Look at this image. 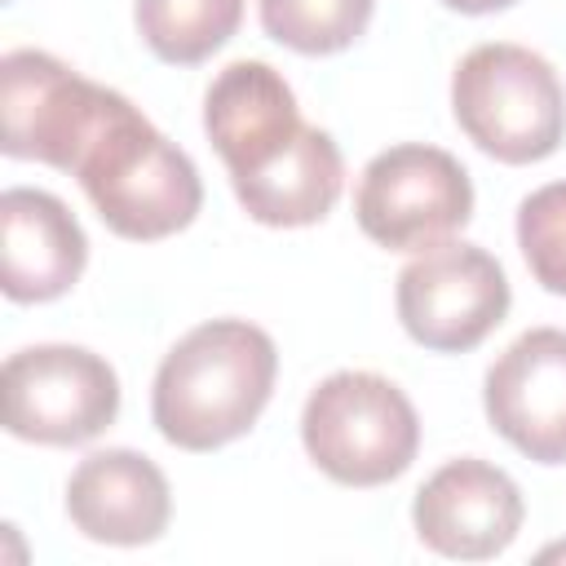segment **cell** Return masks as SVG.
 <instances>
[{"label": "cell", "mask_w": 566, "mask_h": 566, "mask_svg": "<svg viewBox=\"0 0 566 566\" xmlns=\"http://www.w3.org/2000/svg\"><path fill=\"white\" fill-rule=\"evenodd\" d=\"M517 248L535 283L566 296V181H548L517 203Z\"/></svg>", "instance_id": "cell-17"}, {"label": "cell", "mask_w": 566, "mask_h": 566, "mask_svg": "<svg viewBox=\"0 0 566 566\" xmlns=\"http://www.w3.org/2000/svg\"><path fill=\"white\" fill-rule=\"evenodd\" d=\"M71 172L106 230L133 243H155L186 230L203 203L195 159L115 88H106Z\"/></svg>", "instance_id": "cell-2"}, {"label": "cell", "mask_w": 566, "mask_h": 566, "mask_svg": "<svg viewBox=\"0 0 566 566\" xmlns=\"http://www.w3.org/2000/svg\"><path fill=\"white\" fill-rule=\"evenodd\" d=\"M88 261V239L75 212L35 186L0 195V287L18 305L66 296Z\"/></svg>", "instance_id": "cell-13"}, {"label": "cell", "mask_w": 566, "mask_h": 566, "mask_svg": "<svg viewBox=\"0 0 566 566\" xmlns=\"http://www.w3.org/2000/svg\"><path fill=\"white\" fill-rule=\"evenodd\" d=\"M491 429L535 464H566V332H522L482 380Z\"/></svg>", "instance_id": "cell-11"}, {"label": "cell", "mask_w": 566, "mask_h": 566, "mask_svg": "<svg viewBox=\"0 0 566 566\" xmlns=\"http://www.w3.org/2000/svg\"><path fill=\"white\" fill-rule=\"evenodd\" d=\"M526 504L517 482L478 455L447 460L424 478L411 500V522L424 548L455 562L500 557L522 531Z\"/></svg>", "instance_id": "cell-10"}, {"label": "cell", "mask_w": 566, "mask_h": 566, "mask_svg": "<svg viewBox=\"0 0 566 566\" xmlns=\"http://www.w3.org/2000/svg\"><path fill=\"white\" fill-rule=\"evenodd\" d=\"M256 9L270 40L305 57H327L367 31L376 0H256Z\"/></svg>", "instance_id": "cell-16"}, {"label": "cell", "mask_w": 566, "mask_h": 566, "mask_svg": "<svg viewBox=\"0 0 566 566\" xmlns=\"http://www.w3.org/2000/svg\"><path fill=\"white\" fill-rule=\"evenodd\" d=\"M279 376V349L248 318H208L190 327L159 363L150 416L164 442L217 451L243 438L265 411Z\"/></svg>", "instance_id": "cell-1"}, {"label": "cell", "mask_w": 566, "mask_h": 566, "mask_svg": "<svg viewBox=\"0 0 566 566\" xmlns=\"http://www.w3.org/2000/svg\"><path fill=\"white\" fill-rule=\"evenodd\" d=\"M305 455L340 486H385L402 478L420 451L411 398L376 371H332L301 411Z\"/></svg>", "instance_id": "cell-4"}, {"label": "cell", "mask_w": 566, "mask_h": 566, "mask_svg": "<svg viewBox=\"0 0 566 566\" xmlns=\"http://www.w3.org/2000/svg\"><path fill=\"white\" fill-rule=\"evenodd\" d=\"M4 429L40 447L93 442L119 416L115 367L84 345H27L0 371Z\"/></svg>", "instance_id": "cell-6"}, {"label": "cell", "mask_w": 566, "mask_h": 566, "mask_svg": "<svg viewBox=\"0 0 566 566\" xmlns=\"http://www.w3.org/2000/svg\"><path fill=\"white\" fill-rule=\"evenodd\" d=\"M106 97L44 49H9L0 62V150L71 172V159Z\"/></svg>", "instance_id": "cell-8"}, {"label": "cell", "mask_w": 566, "mask_h": 566, "mask_svg": "<svg viewBox=\"0 0 566 566\" xmlns=\"http://www.w3.org/2000/svg\"><path fill=\"white\" fill-rule=\"evenodd\" d=\"M133 18L159 62L195 66L239 31L243 0H137Z\"/></svg>", "instance_id": "cell-15"}, {"label": "cell", "mask_w": 566, "mask_h": 566, "mask_svg": "<svg viewBox=\"0 0 566 566\" xmlns=\"http://www.w3.org/2000/svg\"><path fill=\"white\" fill-rule=\"evenodd\" d=\"M438 4H447L455 13H495V9H509L517 0H438Z\"/></svg>", "instance_id": "cell-18"}, {"label": "cell", "mask_w": 566, "mask_h": 566, "mask_svg": "<svg viewBox=\"0 0 566 566\" xmlns=\"http://www.w3.org/2000/svg\"><path fill=\"white\" fill-rule=\"evenodd\" d=\"M509 274L478 243H438L398 270L394 310L402 332L433 354H464L482 345L509 314Z\"/></svg>", "instance_id": "cell-7"}, {"label": "cell", "mask_w": 566, "mask_h": 566, "mask_svg": "<svg viewBox=\"0 0 566 566\" xmlns=\"http://www.w3.org/2000/svg\"><path fill=\"white\" fill-rule=\"evenodd\" d=\"M305 119L292 84L256 57H239L217 71L203 93V133L217 146L230 186H243L292 155L305 137Z\"/></svg>", "instance_id": "cell-9"}, {"label": "cell", "mask_w": 566, "mask_h": 566, "mask_svg": "<svg viewBox=\"0 0 566 566\" xmlns=\"http://www.w3.org/2000/svg\"><path fill=\"white\" fill-rule=\"evenodd\" d=\"M451 115L482 155L539 164L566 137V88L544 53L486 40L451 71Z\"/></svg>", "instance_id": "cell-3"}, {"label": "cell", "mask_w": 566, "mask_h": 566, "mask_svg": "<svg viewBox=\"0 0 566 566\" xmlns=\"http://www.w3.org/2000/svg\"><path fill=\"white\" fill-rule=\"evenodd\" d=\"M340 186H345L340 146L332 142V133L310 124L305 137L292 146V155L270 172L234 186V199L252 221L274 230H296V226L323 221L336 208Z\"/></svg>", "instance_id": "cell-14"}, {"label": "cell", "mask_w": 566, "mask_h": 566, "mask_svg": "<svg viewBox=\"0 0 566 566\" xmlns=\"http://www.w3.org/2000/svg\"><path fill=\"white\" fill-rule=\"evenodd\" d=\"M66 517L84 539L97 544H155L168 531L172 491L150 455L133 447H106L84 455L66 478Z\"/></svg>", "instance_id": "cell-12"}, {"label": "cell", "mask_w": 566, "mask_h": 566, "mask_svg": "<svg viewBox=\"0 0 566 566\" xmlns=\"http://www.w3.org/2000/svg\"><path fill=\"white\" fill-rule=\"evenodd\" d=\"M358 230L389 252L447 243L473 217V181L455 155L424 142H398L367 159L354 186Z\"/></svg>", "instance_id": "cell-5"}]
</instances>
